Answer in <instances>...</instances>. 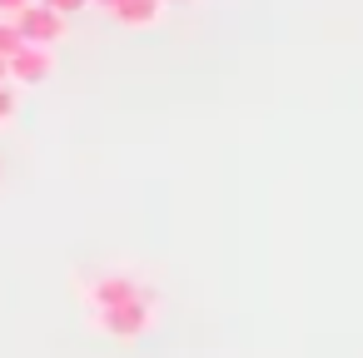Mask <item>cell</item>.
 <instances>
[{
	"label": "cell",
	"mask_w": 363,
	"mask_h": 358,
	"mask_svg": "<svg viewBox=\"0 0 363 358\" xmlns=\"http://www.w3.org/2000/svg\"><path fill=\"white\" fill-rule=\"evenodd\" d=\"M95 328L120 338V343H135L155 328V293L150 298H130V303H115V308H95Z\"/></svg>",
	"instance_id": "obj_1"
},
{
	"label": "cell",
	"mask_w": 363,
	"mask_h": 358,
	"mask_svg": "<svg viewBox=\"0 0 363 358\" xmlns=\"http://www.w3.org/2000/svg\"><path fill=\"white\" fill-rule=\"evenodd\" d=\"M80 298H85V303H90V313H95V308H115V303H130V298H150V289H145L135 274H125V269H110V274H95V279H85Z\"/></svg>",
	"instance_id": "obj_2"
},
{
	"label": "cell",
	"mask_w": 363,
	"mask_h": 358,
	"mask_svg": "<svg viewBox=\"0 0 363 358\" xmlns=\"http://www.w3.org/2000/svg\"><path fill=\"white\" fill-rule=\"evenodd\" d=\"M16 26H21V35H26L30 45H50V50H55V45L65 40V16L50 11L45 0H30V6L16 16Z\"/></svg>",
	"instance_id": "obj_3"
},
{
	"label": "cell",
	"mask_w": 363,
	"mask_h": 358,
	"mask_svg": "<svg viewBox=\"0 0 363 358\" xmlns=\"http://www.w3.org/2000/svg\"><path fill=\"white\" fill-rule=\"evenodd\" d=\"M50 75H55L50 45H21V50L11 55V80H16V85H45Z\"/></svg>",
	"instance_id": "obj_4"
},
{
	"label": "cell",
	"mask_w": 363,
	"mask_h": 358,
	"mask_svg": "<svg viewBox=\"0 0 363 358\" xmlns=\"http://www.w3.org/2000/svg\"><path fill=\"white\" fill-rule=\"evenodd\" d=\"M160 16H164V0H120L110 11V21L125 26V30H150Z\"/></svg>",
	"instance_id": "obj_5"
},
{
	"label": "cell",
	"mask_w": 363,
	"mask_h": 358,
	"mask_svg": "<svg viewBox=\"0 0 363 358\" xmlns=\"http://www.w3.org/2000/svg\"><path fill=\"white\" fill-rule=\"evenodd\" d=\"M16 115H21V95H16V80H0V130H6V125H16Z\"/></svg>",
	"instance_id": "obj_6"
},
{
	"label": "cell",
	"mask_w": 363,
	"mask_h": 358,
	"mask_svg": "<svg viewBox=\"0 0 363 358\" xmlns=\"http://www.w3.org/2000/svg\"><path fill=\"white\" fill-rule=\"evenodd\" d=\"M21 45H30V40L21 35V26H16V21H0V55L11 60V55H16Z\"/></svg>",
	"instance_id": "obj_7"
},
{
	"label": "cell",
	"mask_w": 363,
	"mask_h": 358,
	"mask_svg": "<svg viewBox=\"0 0 363 358\" xmlns=\"http://www.w3.org/2000/svg\"><path fill=\"white\" fill-rule=\"evenodd\" d=\"M45 6H50V11H60V16L70 21L75 11H85V6H90V0H45Z\"/></svg>",
	"instance_id": "obj_8"
},
{
	"label": "cell",
	"mask_w": 363,
	"mask_h": 358,
	"mask_svg": "<svg viewBox=\"0 0 363 358\" xmlns=\"http://www.w3.org/2000/svg\"><path fill=\"white\" fill-rule=\"evenodd\" d=\"M26 6H30V0H0V21H16Z\"/></svg>",
	"instance_id": "obj_9"
},
{
	"label": "cell",
	"mask_w": 363,
	"mask_h": 358,
	"mask_svg": "<svg viewBox=\"0 0 363 358\" xmlns=\"http://www.w3.org/2000/svg\"><path fill=\"white\" fill-rule=\"evenodd\" d=\"M90 6H100V11H115V6H120V0H90Z\"/></svg>",
	"instance_id": "obj_10"
},
{
	"label": "cell",
	"mask_w": 363,
	"mask_h": 358,
	"mask_svg": "<svg viewBox=\"0 0 363 358\" xmlns=\"http://www.w3.org/2000/svg\"><path fill=\"white\" fill-rule=\"evenodd\" d=\"M0 80H11V60L6 55H0Z\"/></svg>",
	"instance_id": "obj_11"
}]
</instances>
